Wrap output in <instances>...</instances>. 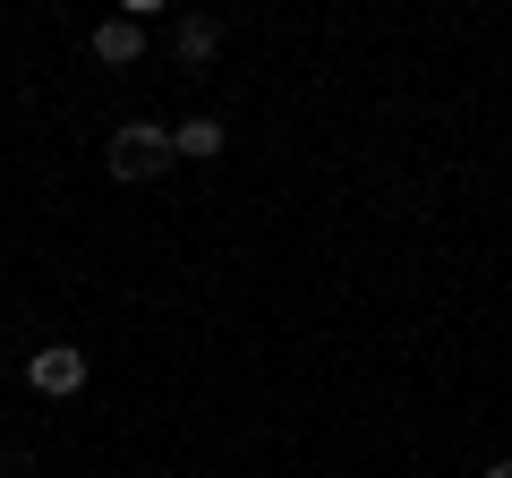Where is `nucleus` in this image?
I'll return each instance as SVG.
<instances>
[{"label":"nucleus","instance_id":"nucleus-1","mask_svg":"<svg viewBox=\"0 0 512 478\" xmlns=\"http://www.w3.org/2000/svg\"><path fill=\"white\" fill-rule=\"evenodd\" d=\"M103 163H111V180H137V188H146V180H163L180 154H171V129H154V120H120Z\"/></svg>","mask_w":512,"mask_h":478},{"label":"nucleus","instance_id":"nucleus-2","mask_svg":"<svg viewBox=\"0 0 512 478\" xmlns=\"http://www.w3.org/2000/svg\"><path fill=\"white\" fill-rule=\"evenodd\" d=\"M26 385H35L43 402H69V393L86 385V350L77 342H43L35 359H26Z\"/></svg>","mask_w":512,"mask_h":478},{"label":"nucleus","instance_id":"nucleus-3","mask_svg":"<svg viewBox=\"0 0 512 478\" xmlns=\"http://www.w3.org/2000/svg\"><path fill=\"white\" fill-rule=\"evenodd\" d=\"M137 52H146V26L137 18H103L94 26V60H103V69H128Z\"/></svg>","mask_w":512,"mask_h":478},{"label":"nucleus","instance_id":"nucleus-4","mask_svg":"<svg viewBox=\"0 0 512 478\" xmlns=\"http://www.w3.org/2000/svg\"><path fill=\"white\" fill-rule=\"evenodd\" d=\"M222 146H231L222 120H180V129H171V154H188V163H214Z\"/></svg>","mask_w":512,"mask_h":478},{"label":"nucleus","instance_id":"nucleus-5","mask_svg":"<svg viewBox=\"0 0 512 478\" xmlns=\"http://www.w3.org/2000/svg\"><path fill=\"white\" fill-rule=\"evenodd\" d=\"M214 52H222V26H214V18H188V26H180V60H188V69H205Z\"/></svg>","mask_w":512,"mask_h":478},{"label":"nucleus","instance_id":"nucleus-6","mask_svg":"<svg viewBox=\"0 0 512 478\" xmlns=\"http://www.w3.org/2000/svg\"><path fill=\"white\" fill-rule=\"evenodd\" d=\"M487 478H512V453H504V461H487Z\"/></svg>","mask_w":512,"mask_h":478}]
</instances>
